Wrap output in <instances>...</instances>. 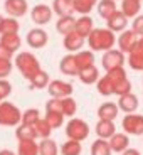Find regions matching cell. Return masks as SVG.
<instances>
[{"instance_id": "43", "label": "cell", "mask_w": 143, "mask_h": 155, "mask_svg": "<svg viewBox=\"0 0 143 155\" xmlns=\"http://www.w3.org/2000/svg\"><path fill=\"white\" fill-rule=\"evenodd\" d=\"M10 93H12V86H10V83L5 81V79H0V101L5 100V98H7Z\"/></svg>"}, {"instance_id": "42", "label": "cell", "mask_w": 143, "mask_h": 155, "mask_svg": "<svg viewBox=\"0 0 143 155\" xmlns=\"http://www.w3.org/2000/svg\"><path fill=\"white\" fill-rule=\"evenodd\" d=\"M12 73V61L10 59H0V79H5Z\"/></svg>"}, {"instance_id": "23", "label": "cell", "mask_w": 143, "mask_h": 155, "mask_svg": "<svg viewBox=\"0 0 143 155\" xmlns=\"http://www.w3.org/2000/svg\"><path fill=\"white\" fill-rule=\"evenodd\" d=\"M79 81L83 84H94V83L99 81V69L96 66H89V68H84V69L79 71Z\"/></svg>"}, {"instance_id": "49", "label": "cell", "mask_w": 143, "mask_h": 155, "mask_svg": "<svg viewBox=\"0 0 143 155\" xmlns=\"http://www.w3.org/2000/svg\"><path fill=\"white\" fill-rule=\"evenodd\" d=\"M4 17H2V15H0V34H2V25H4Z\"/></svg>"}, {"instance_id": "7", "label": "cell", "mask_w": 143, "mask_h": 155, "mask_svg": "<svg viewBox=\"0 0 143 155\" xmlns=\"http://www.w3.org/2000/svg\"><path fill=\"white\" fill-rule=\"evenodd\" d=\"M138 37L140 35L136 34L133 29H126V31H123L120 35H118V41H116L118 49H120L121 52H125V54H130V52L135 49L136 42H138Z\"/></svg>"}, {"instance_id": "33", "label": "cell", "mask_w": 143, "mask_h": 155, "mask_svg": "<svg viewBox=\"0 0 143 155\" xmlns=\"http://www.w3.org/2000/svg\"><path fill=\"white\" fill-rule=\"evenodd\" d=\"M0 44L5 46L8 51L15 52V51L20 47V37L17 34H2V37H0Z\"/></svg>"}, {"instance_id": "44", "label": "cell", "mask_w": 143, "mask_h": 155, "mask_svg": "<svg viewBox=\"0 0 143 155\" xmlns=\"http://www.w3.org/2000/svg\"><path fill=\"white\" fill-rule=\"evenodd\" d=\"M132 29L140 35V37H143V15H141V14H140L138 17H135V19H133Z\"/></svg>"}, {"instance_id": "22", "label": "cell", "mask_w": 143, "mask_h": 155, "mask_svg": "<svg viewBox=\"0 0 143 155\" xmlns=\"http://www.w3.org/2000/svg\"><path fill=\"white\" fill-rule=\"evenodd\" d=\"M93 31H94V24H93V19L89 15H81L76 20V32L79 35H83L84 39H88L89 34Z\"/></svg>"}, {"instance_id": "14", "label": "cell", "mask_w": 143, "mask_h": 155, "mask_svg": "<svg viewBox=\"0 0 143 155\" xmlns=\"http://www.w3.org/2000/svg\"><path fill=\"white\" fill-rule=\"evenodd\" d=\"M108 142H109L111 150L116 152V153H123L125 150H128V148H130V135H128V133H125V132L123 133L116 132L115 135L108 140Z\"/></svg>"}, {"instance_id": "19", "label": "cell", "mask_w": 143, "mask_h": 155, "mask_svg": "<svg viewBox=\"0 0 143 155\" xmlns=\"http://www.w3.org/2000/svg\"><path fill=\"white\" fill-rule=\"evenodd\" d=\"M96 8H98L99 17H103L105 20H108L113 14H116V12L120 10L118 5H116V0H99L98 5H96Z\"/></svg>"}, {"instance_id": "47", "label": "cell", "mask_w": 143, "mask_h": 155, "mask_svg": "<svg viewBox=\"0 0 143 155\" xmlns=\"http://www.w3.org/2000/svg\"><path fill=\"white\" fill-rule=\"evenodd\" d=\"M121 155H141V153H140L136 148H128V150H125Z\"/></svg>"}, {"instance_id": "32", "label": "cell", "mask_w": 143, "mask_h": 155, "mask_svg": "<svg viewBox=\"0 0 143 155\" xmlns=\"http://www.w3.org/2000/svg\"><path fill=\"white\" fill-rule=\"evenodd\" d=\"M99 0H74V10L81 15H89V12L98 5Z\"/></svg>"}, {"instance_id": "35", "label": "cell", "mask_w": 143, "mask_h": 155, "mask_svg": "<svg viewBox=\"0 0 143 155\" xmlns=\"http://www.w3.org/2000/svg\"><path fill=\"white\" fill-rule=\"evenodd\" d=\"M126 62L133 71H141L143 73V54L141 52L132 51V52L128 54V58H126Z\"/></svg>"}, {"instance_id": "37", "label": "cell", "mask_w": 143, "mask_h": 155, "mask_svg": "<svg viewBox=\"0 0 143 155\" xmlns=\"http://www.w3.org/2000/svg\"><path fill=\"white\" fill-rule=\"evenodd\" d=\"M15 137H17V140H35L34 128L29 127V125L20 123L19 127L15 128Z\"/></svg>"}, {"instance_id": "3", "label": "cell", "mask_w": 143, "mask_h": 155, "mask_svg": "<svg viewBox=\"0 0 143 155\" xmlns=\"http://www.w3.org/2000/svg\"><path fill=\"white\" fill-rule=\"evenodd\" d=\"M24 113L10 101L0 103V125L2 127H19L22 123Z\"/></svg>"}, {"instance_id": "15", "label": "cell", "mask_w": 143, "mask_h": 155, "mask_svg": "<svg viewBox=\"0 0 143 155\" xmlns=\"http://www.w3.org/2000/svg\"><path fill=\"white\" fill-rule=\"evenodd\" d=\"M59 69H61L62 74H66V76H79V66H77V61H76V54L64 56L61 59Z\"/></svg>"}, {"instance_id": "31", "label": "cell", "mask_w": 143, "mask_h": 155, "mask_svg": "<svg viewBox=\"0 0 143 155\" xmlns=\"http://www.w3.org/2000/svg\"><path fill=\"white\" fill-rule=\"evenodd\" d=\"M83 152V145L81 142H76V140H69L64 142L61 145V155H81Z\"/></svg>"}, {"instance_id": "16", "label": "cell", "mask_w": 143, "mask_h": 155, "mask_svg": "<svg viewBox=\"0 0 143 155\" xmlns=\"http://www.w3.org/2000/svg\"><path fill=\"white\" fill-rule=\"evenodd\" d=\"M47 32L42 31V29H32L27 34V44L31 47H35V49H41L47 44Z\"/></svg>"}, {"instance_id": "28", "label": "cell", "mask_w": 143, "mask_h": 155, "mask_svg": "<svg viewBox=\"0 0 143 155\" xmlns=\"http://www.w3.org/2000/svg\"><path fill=\"white\" fill-rule=\"evenodd\" d=\"M76 61L77 66H79V71L84 69V68L94 66V52L93 51H79V52H76Z\"/></svg>"}, {"instance_id": "27", "label": "cell", "mask_w": 143, "mask_h": 155, "mask_svg": "<svg viewBox=\"0 0 143 155\" xmlns=\"http://www.w3.org/2000/svg\"><path fill=\"white\" fill-rule=\"evenodd\" d=\"M96 89L101 96H111V94H115V83L105 74V76L99 78V81L96 83Z\"/></svg>"}, {"instance_id": "5", "label": "cell", "mask_w": 143, "mask_h": 155, "mask_svg": "<svg viewBox=\"0 0 143 155\" xmlns=\"http://www.w3.org/2000/svg\"><path fill=\"white\" fill-rule=\"evenodd\" d=\"M125 62H126V58H125V52H121L120 49H111L106 51L103 54V59H101V64L105 68V71H113L118 69V68H123Z\"/></svg>"}, {"instance_id": "20", "label": "cell", "mask_w": 143, "mask_h": 155, "mask_svg": "<svg viewBox=\"0 0 143 155\" xmlns=\"http://www.w3.org/2000/svg\"><path fill=\"white\" fill-rule=\"evenodd\" d=\"M120 10L123 12L128 19H135V17L140 15V10H141V0H123Z\"/></svg>"}, {"instance_id": "4", "label": "cell", "mask_w": 143, "mask_h": 155, "mask_svg": "<svg viewBox=\"0 0 143 155\" xmlns=\"http://www.w3.org/2000/svg\"><path fill=\"white\" fill-rule=\"evenodd\" d=\"M66 135L69 140L83 142L89 137V125L81 118H71L66 125Z\"/></svg>"}, {"instance_id": "34", "label": "cell", "mask_w": 143, "mask_h": 155, "mask_svg": "<svg viewBox=\"0 0 143 155\" xmlns=\"http://www.w3.org/2000/svg\"><path fill=\"white\" fill-rule=\"evenodd\" d=\"M29 83H31V88H32V89H42V88H47V86H49V74H47L46 71L41 69Z\"/></svg>"}, {"instance_id": "9", "label": "cell", "mask_w": 143, "mask_h": 155, "mask_svg": "<svg viewBox=\"0 0 143 155\" xmlns=\"http://www.w3.org/2000/svg\"><path fill=\"white\" fill-rule=\"evenodd\" d=\"M86 39L83 37V35H79L76 31L71 32V34L64 35V41H62V44H64V49L69 51L71 54H76V52H79V51H83V46H84Z\"/></svg>"}, {"instance_id": "11", "label": "cell", "mask_w": 143, "mask_h": 155, "mask_svg": "<svg viewBox=\"0 0 143 155\" xmlns=\"http://www.w3.org/2000/svg\"><path fill=\"white\" fill-rule=\"evenodd\" d=\"M118 106H120V111L126 113H135L140 106V101H138V96L133 93H128V94H123V96L118 98Z\"/></svg>"}, {"instance_id": "25", "label": "cell", "mask_w": 143, "mask_h": 155, "mask_svg": "<svg viewBox=\"0 0 143 155\" xmlns=\"http://www.w3.org/2000/svg\"><path fill=\"white\" fill-rule=\"evenodd\" d=\"M17 155H39V143L35 140H19Z\"/></svg>"}, {"instance_id": "48", "label": "cell", "mask_w": 143, "mask_h": 155, "mask_svg": "<svg viewBox=\"0 0 143 155\" xmlns=\"http://www.w3.org/2000/svg\"><path fill=\"white\" fill-rule=\"evenodd\" d=\"M0 155H17V153H14L10 150H0Z\"/></svg>"}, {"instance_id": "13", "label": "cell", "mask_w": 143, "mask_h": 155, "mask_svg": "<svg viewBox=\"0 0 143 155\" xmlns=\"http://www.w3.org/2000/svg\"><path fill=\"white\" fill-rule=\"evenodd\" d=\"M98 118L99 120H109V121H115V118L120 115V106L118 103H113V101H106L98 108L96 111Z\"/></svg>"}, {"instance_id": "46", "label": "cell", "mask_w": 143, "mask_h": 155, "mask_svg": "<svg viewBox=\"0 0 143 155\" xmlns=\"http://www.w3.org/2000/svg\"><path fill=\"white\" fill-rule=\"evenodd\" d=\"M133 51L141 52V54H143V37H138V42H136V46H135V49H133Z\"/></svg>"}, {"instance_id": "39", "label": "cell", "mask_w": 143, "mask_h": 155, "mask_svg": "<svg viewBox=\"0 0 143 155\" xmlns=\"http://www.w3.org/2000/svg\"><path fill=\"white\" fill-rule=\"evenodd\" d=\"M39 120H41V113H39L37 108H29V110H25L24 115H22V123L29 125V127H34Z\"/></svg>"}, {"instance_id": "26", "label": "cell", "mask_w": 143, "mask_h": 155, "mask_svg": "<svg viewBox=\"0 0 143 155\" xmlns=\"http://www.w3.org/2000/svg\"><path fill=\"white\" fill-rule=\"evenodd\" d=\"M61 148L52 138H44L39 142V155H59Z\"/></svg>"}, {"instance_id": "38", "label": "cell", "mask_w": 143, "mask_h": 155, "mask_svg": "<svg viewBox=\"0 0 143 155\" xmlns=\"http://www.w3.org/2000/svg\"><path fill=\"white\" fill-rule=\"evenodd\" d=\"M46 121L50 125V128L54 130V128H61L62 123H64V118L66 116L62 115V113H56V111H46Z\"/></svg>"}, {"instance_id": "12", "label": "cell", "mask_w": 143, "mask_h": 155, "mask_svg": "<svg viewBox=\"0 0 143 155\" xmlns=\"http://www.w3.org/2000/svg\"><path fill=\"white\" fill-rule=\"evenodd\" d=\"M128 17L125 15L121 10H118L116 14H113L111 17H109L108 20H106V25H108V29L109 31H113L116 34V32H123V31H126V27H128Z\"/></svg>"}, {"instance_id": "21", "label": "cell", "mask_w": 143, "mask_h": 155, "mask_svg": "<svg viewBox=\"0 0 143 155\" xmlns=\"http://www.w3.org/2000/svg\"><path fill=\"white\" fill-rule=\"evenodd\" d=\"M52 10L57 14L59 17L73 15L74 12V0H54L52 2Z\"/></svg>"}, {"instance_id": "17", "label": "cell", "mask_w": 143, "mask_h": 155, "mask_svg": "<svg viewBox=\"0 0 143 155\" xmlns=\"http://www.w3.org/2000/svg\"><path fill=\"white\" fill-rule=\"evenodd\" d=\"M94 130H96L98 138L109 140L116 133V125H115V121H109V120H99L96 123V128H94Z\"/></svg>"}, {"instance_id": "50", "label": "cell", "mask_w": 143, "mask_h": 155, "mask_svg": "<svg viewBox=\"0 0 143 155\" xmlns=\"http://www.w3.org/2000/svg\"><path fill=\"white\" fill-rule=\"evenodd\" d=\"M141 81H143V76H141Z\"/></svg>"}, {"instance_id": "41", "label": "cell", "mask_w": 143, "mask_h": 155, "mask_svg": "<svg viewBox=\"0 0 143 155\" xmlns=\"http://www.w3.org/2000/svg\"><path fill=\"white\" fill-rule=\"evenodd\" d=\"M128 93H132V81L130 79H123L121 83H118L116 84V89H115V94L118 98L120 96H123V94H128Z\"/></svg>"}, {"instance_id": "29", "label": "cell", "mask_w": 143, "mask_h": 155, "mask_svg": "<svg viewBox=\"0 0 143 155\" xmlns=\"http://www.w3.org/2000/svg\"><path fill=\"white\" fill-rule=\"evenodd\" d=\"M111 153H113V150L109 147L108 140L98 138L91 143V155H111Z\"/></svg>"}, {"instance_id": "2", "label": "cell", "mask_w": 143, "mask_h": 155, "mask_svg": "<svg viewBox=\"0 0 143 155\" xmlns=\"http://www.w3.org/2000/svg\"><path fill=\"white\" fill-rule=\"evenodd\" d=\"M15 66L27 81H31L32 78L41 71V64H39L37 58L34 54H31V52H20V54H17Z\"/></svg>"}, {"instance_id": "10", "label": "cell", "mask_w": 143, "mask_h": 155, "mask_svg": "<svg viewBox=\"0 0 143 155\" xmlns=\"http://www.w3.org/2000/svg\"><path fill=\"white\" fill-rule=\"evenodd\" d=\"M52 12H54V10H52L49 5L41 4V5H35V7L32 8L31 17H32V20H34L35 24L44 25V24H47L50 19H52Z\"/></svg>"}, {"instance_id": "8", "label": "cell", "mask_w": 143, "mask_h": 155, "mask_svg": "<svg viewBox=\"0 0 143 155\" xmlns=\"http://www.w3.org/2000/svg\"><path fill=\"white\" fill-rule=\"evenodd\" d=\"M47 89H49L50 98H67L73 94L74 88L71 83H66V81H62V79H54V81L49 83Z\"/></svg>"}, {"instance_id": "40", "label": "cell", "mask_w": 143, "mask_h": 155, "mask_svg": "<svg viewBox=\"0 0 143 155\" xmlns=\"http://www.w3.org/2000/svg\"><path fill=\"white\" fill-rule=\"evenodd\" d=\"M19 31V22H17L14 17L4 20V25H2V34H17Z\"/></svg>"}, {"instance_id": "30", "label": "cell", "mask_w": 143, "mask_h": 155, "mask_svg": "<svg viewBox=\"0 0 143 155\" xmlns=\"http://www.w3.org/2000/svg\"><path fill=\"white\" fill-rule=\"evenodd\" d=\"M32 128H34L35 138H41V140H44V138H50L52 128H50V125L46 121V118H41V120H39Z\"/></svg>"}, {"instance_id": "6", "label": "cell", "mask_w": 143, "mask_h": 155, "mask_svg": "<svg viewBox=\"0 0 143 155\" xmlns=\"http://www.w3.org/2000/svg\"><path fill=\"white\" fill-rule=\"evenodd\" d=\"M121 127H123V132L128 135H143V115H135V113L125 115Z\"/></svg>"}, {"instance_id": "45", "label": "cell", "mask_w": 143, "mask_h": 155, "mask_svg": "<svg viewBox=\"0 0 143 155\" xmlns=\"http://www.w3.org/2000/svg\"><path fill=\"white\" fill-rule=\"evenodd\" d=\"M12 58V51H8L5 46L0 44V59H10Z\"/></svg>"}, {"instance_id": "51", "label": "cell", "mask_w": 143, "mask_h": 155, "mask_svg": "<svg viewBox=\"0 0 143 155\" xmlns=\"http://www.w3.org/2000/svg\"><path fill=\"white\" fill-rule=\"evenodd\" d=\"M0 103H2V101H0Z\"/></svg>"}, {"instance_id": "18", "label": "cell", "mask_w": 143, "mask_h": 155, "mask_svg": "<svg viewBox=\"0 0 143 155\" xmlns=\"http://www.w3.org/2000/svg\"><path fill=\"white\" fill-rule=\"evenodd\" d=\"M5 10L10 17H22L27 12V2L25 0H5Z\"/></svg>"}, {"instance_id": "1", "label": "cell", "mask_w": 143, "mask_h": 155, "mask_svg": "<svg viewBox=\"0 0 143 155\" xmlns=\"http://www.w3.org/2000/svg\"><path fill=\"white\" fill-rule=\"evenodd\" d=\"M86 41H88L89 51H93V52H106V51H111L115 47L118 37L108 27H105V29L98 27L89 34V37Z\"/></svg>"}, {"instance_id": "24", "label": "cell", "mask_w": 143, "mask_h": 155, "mask_svg": "<svg viewBox=\"0 0 143 155\" xmlns=\"http://www.w3.org/2000/svg\"><path fill=\"white\" fill-rule=\"evenodd\" d=\"M76 20L73 15H66V17H59L57 24H56V29H57L59 34L62 35H67L71 34V32L76 31Z\"/></svg>"}, {"instance_id": "36", "label": "cell", "mask_w": 143, "mask_h": 155, "mask_svg": "<svg viewBox=\"0 0 143 155\" xmlns=\"http://www.w3.org/2000/svg\"><path fill=\"white\" fill-rule=\"evenodd\" d=\"M76 111H77L76 100H74V98H71V96L62 98V113H64V116H67V118H74Z\"/></svg>"}]
</instances>
